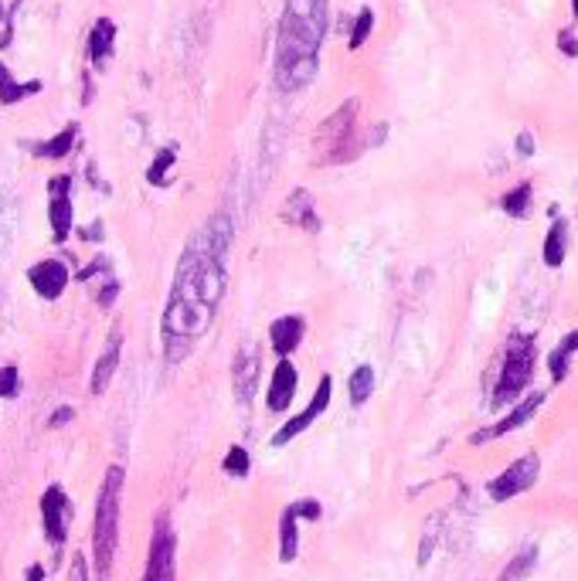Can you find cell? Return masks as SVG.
Returning <instances> with one entry per match:
<instances>
[{
  "label": "cell",
  "instance_id": "cell-25",
  "mask_svg": "<svg viewBox=\"0 0 578 581\" xmlns=\"http://www.w3.org/2000/svg\"><path fill=\"white\" fill-rule=\"evenodd\" d=\"M221 469H225L228 476L242 479V476H249V469H252V459H249V452H245L242 445H232V449H228V456H225V462H221Z\"/></svg>",
  "mask_w": 578,
  "mask_h": 581
},
{
  "label": "cell",
  "instance_id": "cell-26",
  "mask_svg": "<svg viewBox=\"0 0 578 581\" xmlns=\"http://www.w3.org/2000/svg\"><path fill=\"white\" fill-rule=\"evenodd\" d=\"M174 160H177L174 150H160V154H157L153 167L147 171V181H150L153 188H164V184H167V173H170V167H174Z\"/></svg>",
  "mask_w": 578,
  "mask_h": 581
},
{
  "label": "cell",
  "instance_id": "cell-19",
  "mask_svg": "<svg viewBox=\"0 0 578 581\" xmlns=\"http://www.w3.org/2000/svg\"><path fill=\"white\" fill-rule=\"evenodd\" d=\"M300 551V530H296V513L283 510L279 517V561H293Z\"/></svg>",
  "mask_w": 578,
  "mask_h": 581
},
{
  "label": "cell",
  "instance_id": "cell-11",
  "mask_svg": "<svg viewBox=\"0 0 578 581\" xmlns=\"http://www.w3.org/2000/svg\"><path fill=\"white\" fill-rule=\"evenodd\" d=\"M232 381H235L238 405H249L255 394V381H259V350L255 347H242L232 364Z\"/></svg>",
  "mask_w": 578,
  "mask_h": 581
},
{
  "label": "cell",
  "instance_id": "cell-6",
  "mask_svg": "<svg viewBox=\"0 0 578 581\" xmlns=\"http://www.w3.org/2000/svg\"><path fill=\"white\" fill-rule=\"evenodd\" d=\"M174 530L170 524L160 517L157 527H153V541H150V558H147V571H143V581H174Z\"/></svg>",
  "mask_w": 578,
  "mask_h": 581
},
{
  "label": "cell",
  "instance_id": "cell-18",
  "mask_svg": "<svg viewBox=\"0 0 578 581\" xmlns=\"http://www.w3.org/2000/svg\"><path fill=\"white\" fill-rule=\"evenodd\" d=\"M75 137H79V126L68 122L62 133H55V137L45 139V143H31V154L45 156V160H62V156H68V150L75 147Z\"/></svg>",
  "mask_w": 578,
  "mask_h": 581
},
{
  "label": "cell",
  "instance_id": "cell-36",
  "mask_svg": "<svg viewBox=\"0 0 578 581\" xmlns=\"http://www.w3.org/2000/svg\"><path fill=\"white\" fill-rule=\"evenodd\" d=\"M28 581H41V568H31V571H28Z\"/></svg>",
  "mask_w": 578,
  "mask_h": 581
},
{
  "label": "cell",
  "instance_id": "cell-15",
  "mask_svg": "<svg viewBox=\"0 0 578 581\" xmlns=\"http://www.w3.org/2000/svg\"><path fill=\"white\" fill-rule=\"evenodd\" d=\"M119 350H123V333L113 330L106 347H102L99 360H96V371H92V394H102L109 388V381H113V375H116L119 367Z\"/></svg>",
  "mask_w": 578,
  "mask_h": 581
},
{
  "label": "cell",
  "instance_id": "cell-5",
  "mask_svg": "<svg viewBox=\"0 0 578 581\" xmlns=\"http://www.w3.org/2000/svg\"><path fill=\"white\" fill-rule=\"evenodd\" d=\"M330 398H334V377L323 375L320 384H317V392H313V398H310V405H306V411H300L296 418H289L286 425L279 428L276 435H272V445H289L296 435H303L306 428L313 425L317 418H320L323 411H327V405H330Z\"/></svg>",
  "mask_w": 578,
  "mask_h": 581
},
{
  "label": "cell",
  "instance_id": "cell-4",
  "mask_svg": "<svg viewBox=\"0 0 578 581\" xmlns=\"http://www.w3.org/2000/svg\"><path fill=\"white\" fill-rule=\"evenodd\" d=\"M534 371V341L531 337H514L507 347V358H504V371L497 381V392H493V405H507L517 394L524 392V384L531 381Z\"/></svg>",
  "mask_w": 578,
  "mask_h": 581
},
{
  "label": "cell",
  "instance_id": "cell-20",
  "mask_svg": "<svg viewBox=\"0 0 578 581\" xmlns=\"http://www.w3.org/2000/svg\"><path fill=\"white\" fill-rule=\"evenodd\" d=\"M34 92H41V82H14V75L0 65V103L14 105L21 99H28Z\"/></svg>",
  "mask_w": 578,
  "mask_h": 581
},
{
  "label": "cell",
  "instance_id": "cell-7",
  "mask_svg": "<svg viewBox=\"0 0 578 581\" xmlns=\"http://www.w3.org/2000/svg\"><path fill=\"white\" fill-rule=\"evenodd\" d=\"M538 473H541L538 456H524V459H517L510 469H504L500 476L493 479L490 496L497 500V503H504V500H510V496L524 493V490H531V486L538 483Z\"/></svg>",
  "mask_w": 578,
  "mask_h": 581
},
{
  "label": "cell",
  "instance_id": "cell-17",
  "mask_svg": "<svg viewBox=\"0 0 578 581\" xmlns=\"http://www.w3.org/2000/svg\"><path fill=\"white\" fill-rule=\"evenodd\" d=\"M113 45H116V24L109 18H99L92 24V31H89V58H92V65H102L113 55Z\"/></svg>",
  "mask_w": 578,
  "mask_h": 581
},
{
  "label": "cell",
  "instance_id": "cell-33",
  "mask_svg": "<svg viewBox=\"0 0 578 581\" xmlns=\"http://www.w3.org/2000/svg\"><path fill=\"white\" fill-rule=\"evenodd\" d=\"M517 154L521 156L534 154V139H531V133H521V137H517Z\"/></svg>",
  "mask_w": 578,
  "mask_h": 581
},
{
  "label": "cell",
  "instance_id": "cell-29",
  "mask_svg": "<svg viewBox=\"0 0 578 581\" xmlns=\"http://www.w3.org/2000/svg\"><path fill=\"white\" fill-rule=\"evenodd\" d=\"M21 394V371L17 367H0V398H17Z\"/></svg>",
  "mask_w": 578,
  "mask_h": 581
},
{
  "label": "cell",
  "instance_id": "cell-23",
  "mask_svg": "<svg viewBox=\"0 0 578 581\" xmlns=\"http://www.w3.org/2000/svg\"><path fill=\"white\" fill-rule=\"evenodd\" d=\"M561 262H565V222H555L548 239H544V265L558 269Z\"/></svg>",
  "mask_w": 578,
  "mask_h": 581
},
{
  "label": "cell",
  "instance_id": "cell-24",
  "mask_svg": "<svg viewBox=\"0 0 578 581\" xmlns=\"http://www.w3.org/2000/svg\"><path fill=\"white\" fill-rule=\"evenodd\" d=\"M572 350H578V333H568L565 343H558L555 354H551V360H548L555 381H565V375H568V358H572Z\"/></svg>",
  "mask_w": 578,
  "mask_h": 581
},
{
  "label": "cell",
  "instance_id": "cell-9",
  "mask_svg": "<svg viewBox=\"0 0 578 581\" xmlns=\"http://www.w3.org/2000/svg\"><path fill=\"white\" fill-rule=\"evenodd\" d=\"M28 282L41 299H58L68 286V269L62 258H41L28 269Z\"/></svg>",
  "mask_w": 578,
  "mask_h": 581
},
{
  "label": "cell",
  "instance_id": "cell-35",
  "mask_svg": "<svg viewBox=\"0 0 578 581\" xmlns=\"http://www.w3.org/2000/svg\"><path fill=\"white\" fill-rule=\"evenodd\" d=\"M82 239H85V241H99V239H102V224L96 222L92 228H82Z\"/></svg>",
  "mask_w": 578,
  "mask_h": 581
},
{
  "label": "cell",
  "instance_id": "cell-37",
  "mask_svg": "<svg viewBox=\"0 0 578 581\" xmlns=\"http://www.w3.org/2000/svg\"><path fill=\"white\" fill-rule=\"evenodd\" d=\"M572 14L578 18V0H572Z\"/></svg>",
  "mask_w": 578,
  "mask_h": 581
},
{
  "label": "cell",
  "instance_id": "cell-16",
  "mask_svg": "<svg viewBox=\"0 0 578 581\" xmlns=\"http://www.w3.org/2000/svg\"><path fill=\"white\" fill-rule=\"evenodd\" d=\"M283 218H286L289 224L306 228V232H320V218H317L313 198H310L306 190H293V194H289L286 207H283Z\"/></svg>",
  "mask_w": 578,
  "mask_h": 581
},
{
  "label": "cell",
  "instance_id": "cell-2",
  "mask_svg": "<svg viewBox=\"0 0 578 581\" xmlns=\"http://www.w3.org/2000/svg\"><path fill=\"white\" fill-rule=\"evenodd\" d=\"M119 500H123V469L113 466L102 479L99 500H96V524H92V558L99 581L109 578V568L119 544Z\"/></svg>",
  "mask_w": 578,
  "mask_h": 581
},
{
  "label": "cell",
  "instance_id": "cell-14",
  "mask_svg": "<svg viewBox=\"0 0 578 581\" xmlns=\"http://www.w3.org/2000/svg\"><path fill=\"white\" fill-rule=\"evenodd\" d=\"M303 333H306L303 316H279V320H272V324H269L272 350H276L279 358H289V354H293V350L303 343Z\"/></svg>",
  "mask_w": 578,
  "mask_h": 581
},
{
  "label": "cell",
  "instance_id": "cell-34",
  "mask_svg": "<svg viewBox=\"0 0 578 581\" xmlns=\"http://www.w3.org/2000/svg\"><path fill=\"white\" fill-rule=\"evenodd\" d=\"M72 415H75V411H72V408H62V411H55V415H51V418H48V425H51V428L65 425V422H72Z\"/></svg>",
  "mask_w": 578,
  "mask_h": 581
},
{
  "label": "cell",
  "instance_id": "cell-8",
  "mask_svg": "<svg viewBox=\"0 0 578 581\" xmlns=\"http://www.w3.org/2000/svg\"><path fill=\"white\" fill-rule=\"evenodd\" d=\"M41 520H45V534H48V541L55 551H62L68 537V520H72V507H68V496L65 490L55 483L45 490L41 496Z\"/></svg>",
  "mask_w": 578,
  "mask_h": 581
},
{
  "label": "cell",
  "instance_id": "cell-32",
  "mask_svg": "<svg viewBox=\"0 0 578 581\" xmlns=\"http://www.w3.org/2000/svg\"><path fill=\"white\" fill-rule=\"evenodd\" d=\"M558 48L568 55V58H578V38L572 35V31H561V35H558Z\"/></svg>",
  "mask_w": 578,
  "mask_h": 581
},
{
  "label": "cell",
  "instance_id": "cell-21",
  "mask_svg": "<svg viewBox=\"0 0 578 581\" xmlns=\"http://www.w3.org/2000/svg\"><path fill=\"white\" fill-rule=\"evenodd\" d=\"M347 392H351V405H354V408L368 405V398H371V392H374V371L368 367V364H361L354 375H351Z\"/></svg>",
  "mask_w": 578,
  "mask_h": 581
},
{
  "label": "cell",
  "instance_id": "cell-13",
  "mask_svg": "<svg viewBox=\"0 0 578 581\" xmlns=\"http://www.w3.org/2000/svg\"><path fill=\"white\" fill-rule=\"evenodd\" d=\"M296 367L289 364V358H283L276 364V371H272V381H269V394H266V405L269 411H286L289 401H293V394H296Z\"/></svg>",
  "mask_w": 578,
  "mask_h": 581
},
{
  "label": "cell",
  "instance_id": "cell-22",
  "mask_svg": "<svg viewBox=\"0 0 578 581\" xmlns=\"http://www.w3.org/2000/svg\"><path fill=\"white\" fill-rule=\"evenodd\" d=\"M534 564H538V544H527L514 561L504 568V575L497 581H524L531 571H534Z\"/></svg>",
  "mask_w": 578,
  "mask_h": 581
},
{
  "label": "cell",
  "instance_id": "cell-28",
  "mask_svg": "<svg viewBox=\"0 0 578 581\" xmlns=\"http://www.w3.org/2000/svg\"><path fill=\"white\" fill-rule=\"evenodd\" d=\"M371 28H374V11L371 7H361V14H357V21H354V31H351V48H354V52L368 41Z\"/></svg>",
  "mask_w": 578,
  "mask_h": 581
},
{
  "label": "cell",
  "instance_id": "cell-31",
  "mask_svg": "<svg viewBox=\"0 0 578 581\" xmlns=\"http://www.w3.org/2000/svg\"><path fill=\"white\" fill-rule=\"evenodd\" d=\"M68 581H89V564H85V554H75V558H72Z\"/></svg>",
  "mask_w": 578,
  "mask_h": 581
},
{
  "label": "cell",
  "instance_id": "cell-1",
  "mask_svg": "<svg viewBox=\"0 0 578 581\" xmlns=\"http://www.w3.org/2000/svg\"><path fill=\"white\" fill-rule=\"evenodd\" d=\"M323 35H327V0H286L272 69L279 92H296L313 82Z\"/></svg>",
  "mask_w": 578,
  "mask_h": 581
},
{
  "label": "cell",
  "instance_id": "cell-30",
  "mask_svg": "<svg viewBox=\"0 0 578 581\" xmlns=\"http://www.w3.org/2000/svg\"><path fill=\"white\" fill-rule=\"evenodd\" d=\"M289 510L296 513V517H303V520H320V503H317V500H300V503H293Z\"/></svg>",
  "mask_w": 578,
  "mask_h": 581
},
{
  "label": "cell",
  "instance_id": "cell-27",
  "mask_svg": "<svg viewBox=\"0 0 578 581\" xmlns=\"http://www.w3.org/2000/svg\"><path fill=\"white\" fill-rule=\"evenodd\" d=\"M527 201H531V184H521V188H514L510 194H504V211H507L510 218H524Z\"/></svg>",
  "mask_w": 578,
  "mask_h": 581
},
{
  "label": "cell",
  "instance_id": "cell-12",
  "mask_svg": "<svg viewBox=\"0 0 578 581\" xmlns=\"http://www.w3.org/2000/svg\"><path fill=\"white\" fill-rule=\"evenodd\" d=\"M541 405H544V394H541V392H534V394H531V398H524V401H521L517 408L510 411V415H507V418H504V422H497V425H493V428H483V432H476V435H473V439H470V442L480 445V442H487V439H497V435H507V432H514V428H521V425H524L527 418H534Z\"/></svg>",
  "mask_w": 578,
  "mask_h": 581
},
{
  "label": "cell",
  "instance_id": "cell-3",
  "mask_svg": "<svg viewBox=\"0 0 578 581\" xmlns=\"http://www.w3.org/2000/svg\"><path fill=\"white\" fill-rule=\"evenodd\" d=\"M317 147V164H347L357 156V99H347L334 116H327L313 137Z\"/></svg>",
  "mask_w": 578,
  "mask_h": 581
},
{
  "label": "cell",
  "instance_id": "cell-10",
  "mask_svg": "<svg viewBox=\"0 0 578 581\" xmlns=\"http://www.w3.org/2000/svg\"><path fill=\"white\" fill-rule=\"evenodd\" d=\"M51 205H48V218H51V235L55 241L62 245L68 239V232H72V198H68V190H72V177L62 173V177H51Z\"/></svg>",
  "mask_w": 578,
  "mask_h": 581
}]
</instances>
